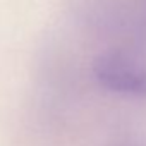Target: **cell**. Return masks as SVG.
<instances>
[{
	"label": "cell",
	"instance_id": "6da1fadb",
	"mask_svg": "<svg viewBox=\"0 0 146 146\" xmlns=\"http://www.w3.org/2000/svg\"><path fill=\"white\" fill-rule=\"evenodd\" d=\"M95 78L115 93L146 98V69L117 53H107L95 60Z\"/></svg>",
	"mask_w": 146,
	"mask_h": 146
}]
</instances>
